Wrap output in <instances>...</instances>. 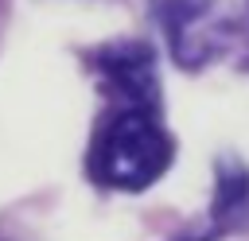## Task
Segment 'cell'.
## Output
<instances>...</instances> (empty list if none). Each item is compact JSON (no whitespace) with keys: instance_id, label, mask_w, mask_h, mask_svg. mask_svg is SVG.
Instances as JSON below:
<instances>
[{"instance_id":"1","label":"cell","mask_w":249,"mask_h":241,"mask_svg":"<svg viewBox=\"0 0 249 241\" xmlns=\"http://www.w3.org/2000/svg\"><path fill=\"white\" fill-rule=\"evenodd\" d=\"M171 163V136L148 105H124L101 120L89 144V179L109 190H144Z\"/></svg>"},{"instance_id":"3","label":"cell","mask_w":249,"mask_h":241,"mask_svg":"<svg viewBox=\"0 0 249 241\" xmlns=\"http://www.w3.org/2000/svg\"><path fill=\"white\" fill-rule=\"evenodd\" d=\"M97 62V74L105 78V86L124 97L128 105H148L152 109V97H156V58L144 43H113V47H101L93 54Z\"/></svg>"},{"instance_id":"2","label":"cell","mask_w":249,"mask_h":241,"mask_svg":"<svg viewBox=\"0 0 249 241\" xmlns=\"http://www.w3.org/2000/svg\"><path fill=\"white\" fill-rule=\"evenodd\" d=\"M163 23L171 35V51L183 66H198L222 47V23L210 0H171Z\"/></svg>"}]
</instances>
